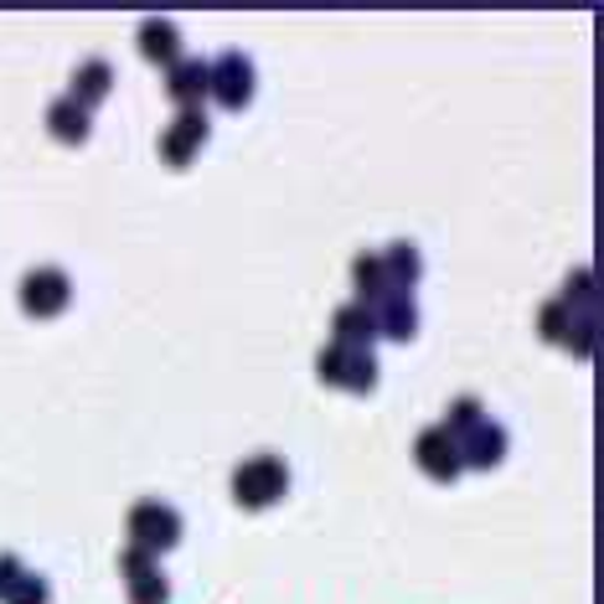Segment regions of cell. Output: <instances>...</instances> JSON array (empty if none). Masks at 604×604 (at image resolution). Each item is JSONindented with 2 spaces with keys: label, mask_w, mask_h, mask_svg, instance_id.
I'll return each mask as SVG.
<instances>
[{
  "label": "cell",
  "mask_w": 604,
  "mask_h": 604,
  "mask_svg": "<svg viewBox=\"0 0 604 604\" xmlns=\"http://www.w3.org/2000/svg\"><path fill=\"white\" fill-rule=\"evenodd\" d=\"M207 88H212V67H207V63H176V67H171L166 94L176 103H186V109H191V103H197Z\"/></svg>",
  "instance_id": "9c48e42d"
},
{
  "label": "cell",
  "mask_w": 604,
  "mask_h": 604,
  "mask_svg": "<svg viewBox=\"0 0 604 604\" xmlns=\"http://www.w3.org/2000/svg\"><path fill=\"white\" fill-rule=\"evenodd\" d=\"M356 289H362V295H377V289H387L383 259H356Z\"/></svg>",
  "instance_id": "e0dca14e"
},
{
  "label": "cell",
  "mask_w": 604,
  "mask_h": 604,
  "mask_svg": "<svg viewBox=\"0 0 604 604\" xmlns=\"http://www.w3.org/2000/svg\"><path fill=\"white\" fill-rule=\"evenodd\" d=\"M285 486H289V470H285V460H279V454H253L249 465L233 470V496L249 506V512H264V506H274L279 496H285Z\"/></svg>",
  "instance_id": "6da1fadb"
},
{
  "label": "cell",
  "mask_w": 604,
  "mask_h": 604,
  "mask_svg": "<svg viewBox=\"0 0 604 604\" xmlns=\"http://www.w3.org/2000/svg\"><path fill=\"white\" fill-rule=\"evenodd\" d=\"M119 569H124V579H145V573H161L155 569V553H145V548H124V558H119Z\"/></svg>",
  "instance_id": "ac0fdd59"
},
{
  "label": "cell",
  "mask_w": 604,
  "mask_h": 604,
  "mask_svg": "<svg viewBox=\"0 0 604 604\" xmlns=\"http://www.w3.org/2000/svg\"><path fill=\"white\" fill-rule=\"evenodd\" d=\"M47 119H52V134H57V140H73V145H78V140H88V114H84V103L57 99V103L47 109Z\"/></svg>",
  "instance_id": "8fae6325"
},
{
  "label": "cell",
  "mask_w": 604,
  "mask_h": 604,
  "mask_svg": "<svg viewBox=\"0 0 604 604\" xmlns=\"http://www.w3.org/2000/svg\"><path fill=\"white\" fill-rule=\"evenodd\" d=\"M171 584L161 573H145V579H130V604H166Z\"/></svg>",
  "instance_id": "2e32d148"
},
{
  "label": "cell",
  "mask_w": 604,
  "mask_h": 604,
  "mask_svg": "<svg viewBox=\"0 0 604 604\" xmlns=\"http://www.w3.org/2000/svg\"><path fill=\"white\" fill-rule=\"evenodd\" d=\"M109 63H84L78 67V78H73V103H99L109 94Z\"/></svg>",
  "instance_id": "4fadbf2b"
},
{
  "label": "cell",
  "mask_w": 604,
  "mask_h": 604,
  "mask_svg": "<svg viewBox=\"0 0 604 604\" xmlns=\"http://www.w3.org/2000/svg\"><path fill=\"white\" fill-rule=\"evenodd\" d=\"M502 450H506V435H502V424H475L465 435V450H460V465H475V470H486V465H496L502 460Z\"/></svg>",
  "instance_id": "ba28073f"
},
{
  "label": "cell",
  "mask_w": 604,
  "mask_h": 604,
  "mask_svg": "<svg viewBox=\"0 0 604 604\" xmlns=\"http://www.w3.org/2000/svg\"><path fill=\"white\" fill-rule=\"evenodd\" d=\"M176 47H182V42H176V26H171V21H145V26H140V52H145V57L171 63Z\"/></svg>",
  "instance_id": "5bb4252c"
},
{
  "label": "cell",
  "mask_w": 604,
  "mask_h": 604,
  "mask_svg": "<svg viewBox=\"0 0 604 604\" xmlns=\"http://www.w3.org/2000/svg\"><path fill=\"white\" fill-rule=\"evenodd\" d=\"M201 140H207V119H201L197 109H186V114L166 130V140H161V155H166L171 166H186V155L201 151Z\"/></svg>",
  "instance_id": "52a82bcc"
},
{
  "label": "cell",
  "mask_w": 604,
  "mask_h": 604,
  "mask_svg": "<svg viewBox=\"0 0 604 604\" xmlns=\"http://www.w3.org/2000/svg\"><path fill=\"white\" fill-rule=\"evenodd\" d=\"M563 310H569V300H558L542 310V331L553 336V341H569V331H563Z\"/></svg>",
  "instance_id": "44dd1931"
},
{
  "label": "cell",
  "mask_w": 604,
  "mask_h": 604,
  "mask_svg": "<svg viewBox=\"0 0 604 604\" xmlns=\"http://www.w3.org/2000/svg\"><path fill=\"white\" fill-rule=\"evenodd\" d=\"M130 537H134V548H145V553H166V548H176V537H182V517L166 502H134Z\"/></svg>",
  "instance_id": "7a4b0ae2"
},
{
  "label": "cell",
  "mask_w": 604,
  "mask_h": 604,
  "mask_svg": "<svg viewBox=\"0 0 604 604\" xmlns=\"http://www.w3.org/2000/svg\"><path fill=\"white\" fill-rule=\"evenodd\" d=\"M320 377L347 387V393H367L377 383V362H372L367 347H331V352L320 356Z\"/></svg>",
  "instance_id": "3957f363"
},
{
  "label": "cell",
  "mask_w": 604,
  "mask_h": 604,
  "mask_svg": "<svg viewBox=\"0 0 604 604\" xmlns=\"http://www.w3.org/2000/svg\"><path fill=\"white\" fill-rule=\"evenodd\" d=\"M17 584H21V563L17 558H0V600H6Z\"/></svg>",
  "instance_id": "7402d4cb"
},
{
  "label": "cell",
  "mask_w": 604,
  "mask_h": 604,
  "mask_svg": "<svg viewBox=\"0 0 604 604\" xmlns=\"http://www.w3.org/2000/svg\"><path fill=\"white\" fill-rule=\"evenodd\" d=\"M372 316H377V331H387L393 336V341H408V336H414V305L403 300V295H387L383 300V310H372Z\"/></svg>",
  "instance_id": "7c38bea8"
},
{
  "label": "cell",
  "mask_w": 604,
  "mask_h": 604,
  "mask_svg": "<svg viewBox=\"0 0 604 604\" xmlns=\"http://www.w3.org/2000/svg\"><path fill=\"white\" fill-rule=\"evenodd\" d=\"M207 94H218L222 109H243L253 99V63L243 52H228L218 67H212V88Z\"/></svg>",
  "instance_id": "5b68a950"
},
{
  "label": "cell",
  "mask_w": 604,
  "mask_h": 604,
  "mask_svg": "<svg viewBox=\"0 0 604 604\" xmlns=\"http://www.w3.org/2000/svg\"><path fill=\"white\" fill-rule=\"evenodd\" d=\"M372 331H377L372 305H347V310H336V347H367Z\"/></svg>",
  "instance_id": "30bf717a"
},
{
  "label": "cell",
  "mask_w": 604,
  "mask_h": 604,
  "mask_svg": "<svg viewBox=\"0 0 604 604\" xmlns=\"http://www.w3.org/2000/svg\"><path fill=\"white\" fill-rule=\"evenodd\" d=\"M11 604H47V584L42 579H32V573H21V584L6 594Z\"/></svg>",
  "instance_id": "ffe728a7"
},
{
  "label": "cell",
  "mask_w": 604,
  "mask_h": 604,
  "mask_svg": "<svg viewBox=\"0 0 604 604\" xmlns=\"http://www.w3.org/2000/svg\"><path fill=\"white\" fill-rule=\"evenodd\" d=\"M67 300H73V285H67L63 268H36V274L21 279V305L32 316H57Z\"/></svg>",
  "instance_id": "277c9868"
},
{
  "label": "cell",
  "mask_w": 604,
  "mask_h": 604,
  "mask_svg": "<svg viewBox=\"0 0 604 604\" xmlns=\"http://www.w3.org/2000/svg\"><path fill=\"white\" fill-rule=\"evenodd\" d=\"M475 424H481V403L475 398H460L450 408V424H439V429H444V435H454V429H475Z\"/></svg>",
  "instance_id": "d6986e66"
},
{
  "label": "cell",
  "mask_w": 604,
  "mask_h": 604,
  "mask_svg": "<svg viewBox=\"0 0 604 604\" xmlns=\"http://www.w3.org/2000/svg\"><path fill=\"white\" fill-rule=\"evenodd\" d=\"M419 253L408 249V243H398V249H387V259H383V274H387V285H414V279H419Z\"/></svg>",
  "instance_id": "9a60e30c"
},
{
  "label": "cell",
  "mask_w": 604,
  "mask_h": 604,
  "mask_svg": "<svg viewBox=\"0 0 604 604\" xmlns=\"http://www.w3.org/2000/svg\"><path fill=\"white\" fill-rule=\"evenodd\" d=\"M414 454H419V470L435 475V481H454V475H460V444H454V435H444V429H424Z\"/></svg>",
  "instance_id": "8992f818"
}]
</instances>
